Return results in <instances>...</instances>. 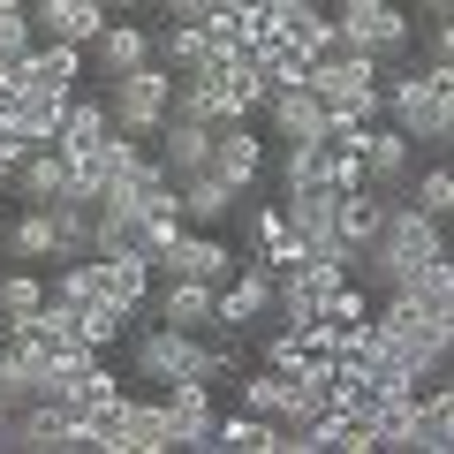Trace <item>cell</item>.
Instances as JSON below:
<instances>
[{"label": "cell", "mask_w": 454, "mask_h": 454, "mask_svg": "<svg viewBox=\"0 0 454 454\" xmlns=\"http://www.w3.org/2000/svg\"><path fill=\"white\" fill-rule=\"evenodd\" d=\"M160 325H182V333H220V288H212V280H167Z\"/></svg>", "instance_id": "4fadbf2b"}, {"label": "cell", "mask_w": 454, "mask_h": 454, "mask_svg": "<svg viewBox=\"0 0 454 454\" xmlns=\"http://www.w3.org/2000/svg\"><path fill=\"white\" fill-rule=\"evenodd\" d=\"M265 114H273V145H318L325 129H333V114H325V98L310 91H273L265 98Z\"/></svg>", "instance_id": "9c48e42d"}, {"label": "cell", "mask_w": 454, "mask_h": 454, "mask_svg": "<svg viewBox=\"0 0 454 454\" xmlns=\"http://www.w3.org/2000/svg\"><path fill=\"white\" fill-rule=\"evenodd\" d=\"M409 8H424V16H454V0H409Z\"/></svg>", "instance_id": "d590c367"}, {"label": "cell", "mask_w": 454, "mask_h": 454, "mask_svg": "<svg viewBox=\"0 0 454 454\" xmlns=\"http://www.w3.org/2000/svg\"><path fill=\"white\" fill-rule=\"evenodd\" d=\"M280 212H288V227H295V235H303V243H310V235H340V190H333V182H310V190H295V197H280Z\"/></svg>", "instance_id": "ac0fdd59"}, {"label": "cell", "mask_w": 454, "mask_h": 454, "mask_svg": "<svg viewBox=\"0 0 454 454\" xmlns=\"http://www.w3.org/2000/svg\"><path fill=\"white\" fill-rule=\"evenodd\" d=\"M447 145H454V114H447Z\"/></svg>", "instance_id": "60d3db41"}, {"label": "cell", "mask_w": 454, "mask_h": 454, "mask_svg": "<svg viewBox=\"0 0 454 454\" xmlns=\"http://www.w3.org/2000/svg\"><path fill=\"white\" fill-rule=\"evenodd\" d=\"M38 38H68V46H98V31L114 23L106 0H31Z\"/></svg>", "instance_id": "52a82bcc"}, {"label": "cell", "mask_w": 454, "mask_h": 454, "mask_svg": "<svg viewBox=\"0 0 454 454\" xmlns=\"http://www.w3.org/2000/svg\"><path fill=\"white\" fill-rule=\"evenodd\" d=\"M31 38H38L31 8H8V16H0V61H8V53H31Z\"/></svg>", "instance_id": "1f68e13d"}, {"label": "cell", "mask_w": 454, "mask_h": 454, "mask_svg": "<svg viewBox=\"0 0 454 454\" xmlns=\"http://www.w3.org/2000/svg\"><path fill=\"white\" fill-rule=\"evenodd\" d=\"M417 454H454V394H417Z\"/></svg>", "instance_id": "4316f807"}, {"label": "cell", "mask_w": 454, "mask_h": 454, "mask_svg": "<svg viewBox=\"0 0 454 454\" xmlns=\"http://www.w3.org/2000/svg\"><path fill=\"white\" fill-rule=\"evenodd\" d=\"M235 273H243V250L227 243L220 227H182L160 250V280H212V288H227Z\"/></svg>", "instance_id": "277c9868"}, {"label": "cell", "mask_w": 454, "mask_h": 454, "mask_svg": "<svg viewBox=\"0 0 454 454\" xmlns=\"http://www.w3.org/2000/svg\"><path fill=\"white\" fill-rule=\"evenodd\" d=\"M129 454H175L167 402H129Z\"/></svg>", "instance_id": "f1b7e54d"}, {"label": "cell", "mask_w": 454, "mask_h": 454, "mask_svg": "<svg viewBox=\"0 0 454 454\" xmlns=\"http://www.w3.org/2000/svg\"><path fill=\"white\" fill-rule=\"evenodd\" d=\"M212 454H280V424L258 417V409H235V417H220V432H212Z\"/></svg>", "instance_id": "ffe728a7"}, {"label": "cell", "mask_w": 454, "mask_h": 454, "mask_svg": "<svg viewBox=\"0 0 454 454\" xmlns=\"http://www.w3.org/2000/svg\"><path fill=\"white\" fill-rule=\"evenodd\" d=\"M325 318L333 325H372V295L348 280V288H333V303H325Z\"/></svg>", "instance_id": "4dcf8cb0"}, {"label": "cell", "mask_w": 454, "mask_h": 454, "mask_svg": "<svg viewBox=\"0 0 454 454\" xmlns=\"http://www.w3.org/2000/svg\"><path fill=\"white\" fill-rule=\"evenodd\" d=\"M160 160H167V175H205L212 167V129L205 121H182V114H167V129H160Z\"/></svg>", "instance_id": "e0dca14e"}, {"label": "cell", "mask_w": 454, "mask_h": 454, "mask_svg": "<svg viewBox=\"0 0 454 454\" xmlns=\"http://www.w3.org/2000/svg\"><path fill=\"white\" fill-rule=\"evenodd\" d=\"M0 447H8V409H0Z\"/></svg>", "instance_id": "ab89813d"}, {"label": "cell", "mask_w": 454, "mask_h": 454, "mask_svg": "<svg viewBox=\"0 0 454 454\" xmlns=\"http://www.w3.org/2000/svg\"><path fill=\"white\" fill-rule=\"evenodd\" d=\"M152 273H160L152 258H98V303L121 310V318H137L145 295H152Z\"/></svg>", "instance_id": "9a60e30c"}, {"label": "cell", "mask_w": 454, "mask_h": 454, "mask_svg": "<svg viewBox=\"0 0 454 454\" xmlns=\"http://www.w3.org/2000/svg\"><path fill=\"white\" fill-rule=\"evenodd\" d=\"M175 190H182V227H220L227 212H235V197H243L227 175H212V167L205 175H182Z\"/></svg>", "instance_id": "2e32d148"}, {"label": "cell", "mask_w": 454, "mask_h": 454, "mask_svg": "<svg viewBox=\"0 0 454 454\" xmlns=\"http://www.w3.org/2000/svg\"><path fill=\"white\" fill-rule=\"evenodd\" d=\"M106 8H114V16H129V8H145V0H106Z\"/></svg>", "instance_id": "8d00e7d4"}, {"label": "cell", "mask_w": 454, "mask_h": 454, "mask_svg": "<svg viewBox=\"0 0 454 454\" xmlns=\"http://www.w3.org/2000/svg\"><path fill=\"white\" fill-rule=\"evenodd\" d=\"M46 295H53V288H46L38 273H8V280H0V325H8V333H23V325L46 310Z\"/></svg>", "instance_id": "603a6c76"}, {"label": "cell", "mask_w": 454, "mask_h": 454, "mask_svg": "<svg viewBox=\"0 0 454 454\" xmlns=\"http://www.w3.org/2000/svg\"><path fill=\"white\" fill-rule=\"evenodd\" d=\"M145 61H160V38L145 31V23H106L98 31V46H91V76H129V68H145Z\"/></svg>", "instance_id": "7c38bea8"}, {"label": "cell", "mask_w": 454, "mask_h": 454, "mask_svg": "<svg viewBox=\"0 0 454 454\" xmlns=\"http://www.w3.org/2000/svg\"><path fill=\"white\" fill-rule=\"evenodd\" d=\"M212 175H227L235 190H258V175H265V137L250 129V121L212 129Z\"/></svg>", "instance_id": "8fae6325"}, {"label": "cell", "mask_w": 454, "mask_h": 454, "mask_svg": "<svg viewBox=\"0 0 454 454\" xmlns=\"http://www.w3.org/2000/svg\"><path fill=\"white\" fill-rule=\"evenodd\" d=\"M310 61H318V53H303L295 38H273V46L258 53V76L273 83V91H303V83H310Z\"/></svg>", "instance_id": "cb8c5ba5"}, {"label": "cell", "mask_w": 454, "mask_h": 454, "mask_svg": "<svg viewBox=\"0 0 454 454\" xmlns=\"http://www.w3.org/2000/svg\"><path fill=\"white\" fill-rule=\"evenodd\" d=\"M83 53H91V46H68V38H38V46H31V91H76Z\"/></svg>", "instance_id": "d6986e66"}, {"label": "cell", "mask_w": 454, "mask_h": 454, "mask_svg": "<svg viewBox=\"0 0 454 454\" xmlns=\"http://www.w3.org/2000/svg\"><path fill=\"white\" fill-rule=\"evenodd\" d=\"M325 8H333V23H340V31H356V23H364V16H372L379 0H325Z\"/></svg>", "instance_id": "836d02e7"}, {"label": "cell", "mask_w": 454, "mask_h": 454, "mask_svg": "<svg viewBox=\"0 0 454 454\" xmlns=\"http://www.w3.org/2000/svg\"><path fill=\"white\" fill-rule=\"evenodd\" d=\"M8 190L23 197V205H68V197H76V167L61 160V145H38V152H23V167H16V182H8Z\"/></svg>", "instance_id": "8992f818"}, {"label": "cell", "mask_w": 454, "mask_h": 454, "mask_svg": "<svg viewBox=\"0 0 454 454\" xmlns=\"http://www.w3.org/2000/svg\"><path fill=\"white\" fill-rule=\"evenodd\" d=\"M409 152H417V137L402 129V121H372L364 129V167H372V190H409Z\"/></svg>", "instance_id": "30bf717a"}, {"label": "cell", "mask_w": 454, "mask_h": 454, "mask_svg": "<svg viewBox=\"0 0 454 454\" xmlns=\"http://www.w3.org/2000/svg\"><path fill=\"white\" fill-rule=\"evenodd\" d=\"M387 220H394V197L387 190H372V182H364V190H340V243L348 250H372L379 235H387Z\"/></svg>", "instance_id": "5bb4252c"}, {"label": "cell", "mask_w": 454, "mask_h": 454, "mask_svg": "<svg viewBox=\"0 0 454 454\" xmlns=\"http://www.w3.org/2000/svg\"><path fill=\"white\" fill-rule=\"evenodd\" d=\"M160 402H167V424H175V447H190V454H212L220 409H212V387H205V379H182V387H167Z\"/></svg>", "instance_id": "5b68a950"}, {"label": "cell", "mask_w": 454, "mask_h": 454, "mask_svg": "<svg viewBox=\"0 0 454 454\" xmlns=\"http://www.w3.org/2000/svg\"><path fill=\"white\" fill-rule=\"evenodd\" d=\"M83 439H91V454H129V394L98 402L91 417H83Z\"/></svg>", "instance_id": "484cf974"}, {"label": "cell", "mask_w": 454, "mask_h": 454, "mask_svg": "<svg viewBox=\"0 0 454 454\" xmlns=\"http://www.w3.org/2000/svg\"><path fill=\"white\" fill-rule=\"evenodd\" d=\"M439 76H447V91H454V61H439Z\"/></svg>", "instance_id": "74e56055"}, {"label": "cell", "mask_w": 454, "mask_h": 454, "mask_svg": "<svg viewBox=\"0 0 454 454\" xmlns=\"http://www.w3.org/2000/svg\"><path fill=\"white\" fill-rule=\"evenodd\" d=\"M409 205L432 212V220H454V167H424V175H409Z\"/></svg>", "instance_id": "f546056e"}, {"label": "cell", "mask_w": 454, "mask_h": 454, "mask_svg": "<svg viewBox=\"0 0 454 454\" xmlns=\"http://www.w3.org/2000/svg\"><path fill=\"white\" fill-rule=\"evenodd\" d=\"M8 250L16 258H61V227L46 205H23V220H8Z\"/></svg>", "instance_id": "44dd1931"}, {"label": "cell", "mask_w": 454, "mask_h": 454, "mask_svg": "<svg viewBox=\"0 0 454 454\" xmlns=\"http://www.w3.org/2000/svg\"><path fill=\"white\" fill-rule=\"evenodd\" d=\"M68 98H76V91H23V137H31V152L61 137V121H68Z\"/></svg>", "instance_id": "83f0119b"}, {"label": "cell", "mask_w": 454, "mask_h": 454, "mask_svg": "<svg viewBox=\"0 0 454 454\" xmlns=\"http://www.w3.org/2000/svg\"><path fill=\"white\" fill-rule=\"evenodd\" d=\"M8 8H31V0H0V16H8Z\"/></svg>", "instance_id": "f35d334b"}, {"label": "cell", "mask_w": 454, "mask_h": 454, "mask_svg": "<svg viewBox=\"0 0 454 454\" xmlns=\"http://www.w3.org/2000/svg\"><path fill=\"white\" fill-rule=\"evenodd\" d=\"M220 8H227V0H160V16H167V23H212Z\"/></svg>", "instance_id": "d6a6232c"}, {"label": "cell", "mask_w": 454, "mask_h": 454, "mask_svg": "<svg viewBox=\"0 0 454 454\" xmlns=\"http://www.w3.org/2000/svg\"><path fill=\"white\" fill-rule=\"evenodd\" d=\"M175 68L167 61H145V68H129V76H114L106 83V106H114V121L129 137H160L167 129V114H175Z\"/></svg>", "instance_id": "3957f363"}, {"label": "cell", "mask_w": 454, "mask_h": 454, "mask_svg": "<svg viewBox=\"0 0 454 454\" xmlns=\"http://www.w3.org/2000/svg\"><path fill=\"white\" fill-rule=\"evenodd\" d=\"M0 243H8V220H0Z\"/></svg>", "instance_id": "b9f144b4"}, {"label": "cell", "mask_w": 454, "mask_h": 454, "mask_svg": "<svg viewBox=\"0 0 454 454\" xmlns=\"http://www.w3.org/2000/svg\"><path fill=\"white\" fill-rule=\"evenodd\" d=\"M205 53H212V31H205V23H167V31H160V61L175 68V76H197Z\"/></svg>", "instance_id": "d4e9b609"}, {"label": "cell", "mask_w": 454, "mask_h": 454, "mask_svg": "<svg viewBox=\"0 0 454 454\" xmlns=\"http://www.w3.org/2000/svg\"><path fill=\"white\" fill-rule=\"evenodd\" d=\"M273 318V273L243 258V273L220 288V333H250V325Z\"/></svg>", "instance_id": "ba28073f"}, {"label": "cell", "mask_w": 454, "mask_h": 454, "mask_svg": "<svg viewBox=\"0 0 454 454\" xmlns=\"http://www.w3.org/2000/svg\"><path fill=\"white\" fill-rule=\"evenodd\" d=\"M318 175L333 182V190H364V182H372V167H364V137H325V145H318Z\"/></svg>", "instance_id": "7402d4cb"}, {"label": "cell", "mask_w": 454, "mask_h": 454, "mask_svg": "<svg viewBox=\"0 0 454 454\" xmlns=\"http://www.w3.org/2000/svg\"><path fill=\"white\" fill-rule=\"evenodd\" d=\"M447 114H454V91H447V76H439V61L394 68L387 76V121H402L417 145H447Z\"/></svg>", "instance_id": "7a4b0ae2"}, {"label": "cell", "mask_w": 454, "mask_h": 454, "mask_svg": "<svg viewBox=\"0 0 454 454\" xmlns=\"http://www.w3.org/2000/svg\"><path fill=\"white\" fill-rule=\"evenodd\" d=\"M447 258V220H432V212H417V205H394V220H387V235H379L372 250H364V265L356 273H372L379 288H402V280H417L424 265H439Z\"/></svg>", "instance_id": "6da1fadb"}, {"label": "cell", "mask_w": 454, "mask_h": 454, "mask_svg": "<svg viewBox=\"0 0 454 454\" xmlns=\"http://www.w3.org/2000/svg\"><path fill=\"white\" fill-rule=\"evenodd\" d=\"M432 61H454V16L432 23Z\"/></svg>", "instance_id": "e575fe53"}]
</instances>
